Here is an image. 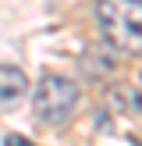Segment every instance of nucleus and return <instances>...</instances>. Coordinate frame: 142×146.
<instances>
[{"label":"nucleus","mask_w":142,"mask_h":146,"mask_svg":"<svg viewBox=\"0 0 142 146\" xmlns=\"http://www.w3.org/2000/svg\"><path fill=\"white\" fill-rule=\"evenodd\" d=\"M96 25L106 46L128 57H142V0H99Z\"/></svg>","instance_id":"obj_1"},{"label":"nucleus","mask_w":142,"mask_h":146,"mask_svg":"<svg viewBox=\"0 0 142 146\" xmlns=\"http://www.w3.org/2000/svg\"><path fill=\"white\" fill-rule=\"evenodd\" d=\"M78 107V82L68 75H43L36 86L32 114L43 125H64Z\"/></svg>","instance_id":"obj_2"},{"label":"nucleus","mask_w":142,"mask_h":146,"mask_svg":"<svg viewBox=\"0 0 142 146\" xmlns=\"http://www.w3.org/2000/svg\"><path fill=\"white\" fill-rule=\"evenodd\" d=\"M106 104H110L114 114H131V118H142V93L135 89V86H128V82L110 86Z\"/></svg>","instance_id":"obj_3"},{"label":"nucleus","mask_w":142,"mask_h":146,"mask_svg":"<svg viewBox=\"0 0 142 146\" xmlns=\"http://www.w3.org/2000/svg\"><path fill=\"white\" fill-rule=\"evenodd\" d=\"M28 93V78L21 68H11V64H0V104H18Z\"/></svg>","instance_id":"obj_4"},{"label":"nucleus","mask_w":142,"mask_h":146,"mask_svg":"<svg viewBox=\"0 0 142 146\" xmlns=\"http://www.w3.org/2000/svg\"><path fill=\"white\" fill-rule=\"evenodd\" d=\"M4 146H32V143L21 139V135H4Z\"/></svg>","instance_id":"obj_5"}]
</instances>
